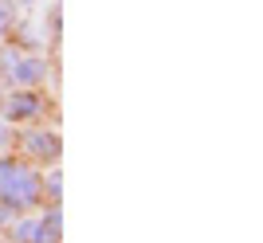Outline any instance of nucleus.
I'll return each mask as SVG.
<instances>
[{"instance_id":"f257e3e1","label":"nucleus","mask_w":263,"mask_h":243,"mask_svg":"<svg viewBox=\"0 0 263 243\" xmlns=\"http://www.w3.org/2000/svg\"><path fill=\"white\" fill-rule=\"evenodd\" d=\"M40 177L35 169H28L24 161H0V204L8 208H28L40 200Z\"/></svg>"},{"instance_id":"f03ea898","label":"nucleus","mask_w":263,"mask_h":243,"mask_svg":"<svg viewBox=\"0 0 263 243\" xmlns=\"http://www.w3.org/2000/svg\"><path fill=\"white\" fill-rule=\"evenodd\" d=\"M24 145H28L35 157H44V161H55V157H59V141H55L51 133H28Z\"/></svg>"},{"instance_id":"7ed1b4c3","label":"nucleus","mask_w":263,"mask_h":243,"mask_svg":"<svg viewBox=\"0 0 263 243\" xmlns=\"http://www.w3.org/2000/svg\"><path fill=\"white\" fill-rule=\"evenodd\" d=\"M8 71H12L16 83H35V78L44 75V67L35 63V59H20V67H8Z\"/></svg>"},{"instance_id":"20e7f679","label":"nucleus","mask_w":263,"mask_h":243,"mask_svg":"<svg viewBox=\"0 0 263 243\" xmlns=\"http://www.w3.org/2000/svg\"><path fill=\"white\" fill-rule=\"evenodd\" d=\"M35 243H59V216H44L40 220V232H35Z\"/></svg>"},{"instance_id":"39448f33","label":"nucleus","mask_w":263,"mask_h":243,"mask_svg":"<svg viewBox=\"0 0 263 243\" xmlns=\"http://www.w3.org/2000/svg\"><path fill=\"white\" fill-rule=\"evenodd\" d=\"M40 110V102L32 98V94H20V98H12L8 102V118H28V114Z\"/></svg>"},{"instance_id":"423d86ee","label":"nucleus","mask_w":263,"mask_h":243,"mask_svg":"<svg viewBox=\"0 0 263 243\" xmlns=\"http://www.w3.org/2000/svg\"><path fill=\"white\" fill-rule=\"evenodd\" d=\"M35 232H40V220H28V224L16 228V239L20 243H35Z\"/></svg>"},{"instance_id":"0eeeda50","label":"nucleus","mask_w":263,"mask_h":243,"mask_svg":"<svg viewBox=\"0 0 263 243\" xmlns=\"http://www.w3.org/2000/svg\"><path fill=\"white\" fill-rule=\"evenodd\" d=\"M8 20H12V8H8V4H0V32L8 28Z\"/></svg>"},{"instance_id":"6e6552de","label":"nucleus","mask_w":263,"mask_h":243,"mask_svg":"<svg viewBox=\"0 0 263 243\" xmlns=\"http://www.w3.org/2000/svg\"><path fill=\"white\" fill-rule=\"evenodd\" d=\"M0 224H8V204H0Z\"/></svg>"},{"instance_id":"1a4fd4ad","label":"nucleus","mask_w":263,"mask_h":243,"mask_svg":"<svg viewBox=\"0 0 263 243\" xmlns=\"http://www.w3.org/2000/svg\"><path fill=\"white\" fill-rule=\"evenodd\" d=\"M4 141H8V130H4V126H0V145H4Z\"/></svg>"}]
</instances>
